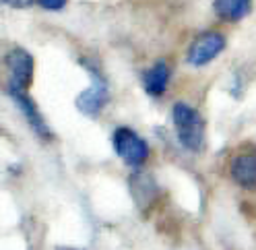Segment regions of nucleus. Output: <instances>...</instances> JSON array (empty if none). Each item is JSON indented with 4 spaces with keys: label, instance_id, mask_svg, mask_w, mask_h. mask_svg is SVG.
<instances>
[{
    "label": "nucleus",
    "instance_id": "obj_1",
    "mask_svg": "<svg viewBox=\"0 0 256 250\" xmlns=\"http://www.w3.org/2000/svg\"><path fill=\"white\" fill-rule=\"evenodd\" d=\"M78 64H81L87 74H89V87L83 89L81 93L76 96L74 106L76 110L89 116V118H98L102 114V110L106 108V104L110 102V87H108V79L104 76V72L100 70V66L95 64L93 60L89 58H78Z\"/></svg>",
    "mask_w": 256,
    "mask_h": 250
},
{
    "label": "nucleus",
    "instance_id": "obj_2",
    "mask_svg": "<svg viewBox=\"0 0 256 250\" xmlns=\"http://www.w3.org/2000/svg\"><path fill=\"white\" fill-rule=\"evenodd\" d=\"M172 122L180 145L186 151H200L204 145V118L196 108L184 102H176L172 108Z\"/></svg>",
    "mask_w": 256,
    "mask_h": 250
},
{
    "label": "nucleus",
    "instance_id": "obj_3",
    "mask_svg": "<svg viewBox=\"0 0 256 250\" xmlns=\"http://www.w3.org/2000/svg\"><path fill=\"white\" fill-rule=\"evenodd\" d=\"M4 68H6V87L4 91H27L34 81L36 60L25 48H10L4 54Z\"/></svg>",
    "mask_w": 256,
    "mask_h": 250
},
{
    "label": "nucleus",
    "instance_id": "obj_4",
    "mask_svg": "<svg viewBox=\"0 0 256 250\" xmlns=\"http://www.w3.org/2000/svg\"><path fill=\"white\" fill-rule=\"evenodd\" d=\"M112 145L118 158L130 168H140L149 160V145L140 134L128 126H118L112 134Z\"/></svg>",
    "mask_w": 256,
    "mask_h": 250
},
{
    "label": "nucleus",
    "instance_id": "obj_5",
    "mask_svg": "<svg viewBox=\"0 0 256 250\" xmlns=\"http://www.w3.org/2000/svg\"><path fill=\"white\" fill-rule=\"evenodd\" d=\"M223 48H226V38L219 31H204V34L196 36L190 42L188 52H186V60L190 66L200 68L204 64H209L211 60H215Z\"/></svg>",
    "mask_w": 256,
    "mask_h": 250
},
{
    "label": "nucleus",
    "instance_id": "obj_6",
    "mask_svg": "<svg viewBox=\"0 0 256 250\" xmlns=\"http://www.w3.org/2000/svg\"><path fill=\"white\" fill-rule=\"evenodd\" d=\"M6 96H8V98L14 102V106H17L19 110H21L23 118L27 120V124L31 126V130L36 132V136H40L42 140H52V138H54L50 126L46 124V120H44V116H42V112H40V108L36 106L34 100L27 96V91H6Z\"/></svg>",
    "mask_w": 256,
    "mask_h": 250
},
{
    "label": "nucleus",
    "instance_id": "obj_7",
    "mask_svg": "<svg viewBox=\"0 0 256 250\" xmlns=\"http://www.w3.org/2000/svg\"><path fill=\"white\" fill-rule=\"evenodd\" d=\"M230 176L244 190H256V149L236 155L230 162Z\"/></svg>",
    "mask_w": 256,
    "mask_h": 250
},
{
    "label": "nucleus",
    "instance_id": "obj_8",
    "mask_svg": "<svg viewBox=\"0 0 256 250\" xmlns=\"http://www.w3.org/2000/svg\"><path fill=\"white\" fill-rule=\"evenodd\" d=\"M170 76H172V70L168 66V62L157 60L142 72V87H145V91L151 98H162L170 85Z\"/></svg>",
    "mask_w": 256,
    "mask_h": 250
},
{
    "label": "nucleus",
    "instance_id": "obj_9",
    "mask_svg": "<svg viewBox=\"0 0 256 250\" xmlns=\"http://www.w3.org/2000/svg\"><path fill=\"white\" fill-rule=\"evenodd\" d=\"M128 186H130V192L136 200V207L140 211H147L149 205L157 196V186H155L153 178L149 174H145V172H134V174L130 176Z\"/></svg>",
    "mask_w": 256,
    "mask_h": 250
},
{
    "label": "nucleus",
    "instance_id": "obj_10",
    "mask_svg": "<svg viewBox=\"0 0 256 250\" xmlns=\"http://www.w3.org/2000/svg\"><path fill=\"white\" fill-rule=\"evenodd\" d=\"M252 0H213V10L221 21L236 23L250 12Z\"/></svg>",
    "mask_w": 256,
    "mask_h": 250
},
{
    "label": "nucleus",
    "instance_id": "obj_11",
    "mask_svg": "<svg viewBox=\"0 0 256 250\" xmlns=\"http://www.w3.org/2000/svg\"><path fill=\"white\" fill-rule=\"evenodd\" d=\"M68 0H38V4L46 10H62L64 6H66Z\"/></svg>",
    "mask_w": 256,
    "mask_h": 250
},
{
    "label": "nucleus",
    "instance_id": "obj_12",
    "mask_svg": "<svg viewBox=\"0 0 256 250\" xmlns=\"http://www.w3.org/2000/svg\"><path fill=\"white\" fill-rule=\"evenodd\" d=\"M2 4L10 6V8H29L34 4V0H2Z\"/></svg>",
    "mask_w": 256,
    "mask_h": 250
},
{
    "label": "nucleus",
    "instance_id": "obj_13",
    "mask_svg": "<svg viewBox=\"0 0 256 250\" xmlns=\"http://www.w3.org/2000/svg\"><path fill=\"white\" fill-rule=\"evenodd\" d=\"M56 250H81V248H72V246H56Z\"/></svg>",
    "mask_w": 256,
    "mask_h": 250
}]
</instances>
